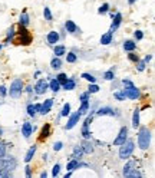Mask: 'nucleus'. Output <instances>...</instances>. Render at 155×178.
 Segmentation results:
<instances>
[{
    "label": "nucleus",
    "mask_w": 155,
    "mask_h": 178,
    "mask_svg": "<svg viewBox=\"0 0 155 178\" xmlns=\"http://www.w3.org/2000/svg\"><path fill=\"white\" fill-rule=\"evenodd\" d=\"M59 170H60V167H59V164H56L55 167H53V171H52V175H53V177H56V175L59 174Z\"/></svg>",
    "instance_id": "obj_42"
},
{
    "label": "nucleus",
    "mask_w": 155,
    "mask_h": 178,
    "mask_svg": "<svg viewBox=\"0 0 155 178\" xmlns=\"http://www.w3.org/2000/svg\"><path fill=\"white\" fill-rule=\"evenodd\" d=\"M66 59H68V62H75L76 60V55L75 53H68V58Z\"/></svg>",
    "instance_id": "obj_40"
},
{
    "label": "nucleus",
    "mask_w": 155,
    "mask_h": 178,
    "mask_svg": "<svg viewBox=\"0 0 155 178\" xmlns=\"http://www.w3.org/2000/svg\"><path fill=\"white\" fill-rule=\"evenodd\" d=\"M142 38H144V33L141 32V30H136L135 32V39H138V40H141Z\"/></svg>",
    "instance_id": "obj_47"
},
{
    "label": "nucleus",
    "mask_w": 155,
    "mask_h": 178,
    "mask_svg": "<svg viewBox=\"0 0 155 178\" xmlns=\"http://www.w3.org/2000/svg\"><path fill=\"white\" fill-rule=\"evenodd\" d=\"M98 115H101V116H102V115H115V111H114L112 108H108V106H106V108H101V109L98 111Z\"/></svg>",
    "instance_id": "obj_17"
},
{
    "label": "nucleus",
    "mask_w": 155,
    "mask_h": 178,
    "mask_svg": "<svg viewBox=\"0 0 155 178\" xmlns=\"http://www.w3.org/2000/svg\"><path fill=\"white\" fill-rule=\"evenodd\" d=\"M62 145H63L62 142H55V145H53V149H55V151H60V149H62Z\"/></svg>",
    "instance_id": "obj_45"
},
{
    "label": "nucleus",
    "mask_w": 155,
    "mask_h": 178,
    "mask_svg": "<svg viewBox=\"0 0 155 178\" xmlns=\"http://www.w3.org/2000/svg\"><path fill=\"white\" fill-rule=\"evenodd\" d=\"M5 154H6V145L5 144H0V158L5 157Z\"/></svg>",
    "instance_id": "obj_41"
},
{
    "label": "nucleus",
    "mask_w": 155,
    "mask_h": 178,
    "mask_svg": "<svg viewBox=\"0 0 155 178\" xmlns=\"http://www.w3.org/2000/svg\"><path fill=\"white\" fill-rule=\"evenodd\" d=\"M66 79H68V76H66L65 73H59V75H58V82H59V83H65Z\"/></svg>",
    "instance_id": "obj_36"
},
{
    "label": "nucleus",
    "mask_w": 155,
    "mask_h": 178,
    "mask_svg": "<svg viewBox=\"0 0 155 178\" xmlns=\"http://www.w3.org/2000/svg\"><path fill=\"white\" fill-rule=\"evenodd\" d=\"M90 121H92V116H89V118L85 121V124H84V128H82V135H84V138H90V132L89 129H88V126H89L90 124Z\"/></svg>",
    "instance_id": "obj_10"
},
{
    "label": "nucleus",
    "mask_w": 155,
    "mask_h": 178,
    "mask_svg": "<svg viewBox=\"0 0 155 178\" xmlns=\"http://www.w3.org/2000/svg\"><path fill=\"white\" fill-rule=\"evenodd\" d=\"M81 148H82V151L86 152V154H90V152L93 151V146L90 144L89 141H84L82 144H81Z\"/></svg>",
    "instance_id": "obj_14"
},
{
    "label": "nucleus",
    "mask_w": 155,
    "mask_h": 178,
    "mask_svg": "<svg viewBox=\"0 0 155 178\" xmlns=\"http://www.w3.org/2000/svg\"><path fill=\"white\" fill-rule=\"evenodd\" d=\"M88 109H89V102H88V101H84V102H82V106L79 108V113H81V115H85V113L88 112Z\"/></svg>",
    "instance_id": "obj_24"
},
{
    "label": "nucleus",
    "mask_w": 155,
    "mask_h": 178,
    "mask_svg": "<svg viewBox=\"0 0 155 178\" xmlns=\"http://www.w3.org/2000/svg\"><path fill=\"white\" fill-rule=\"evenodd\" d=\"M46 89H47V83H46L45 79L39 80L38 83H36V86H35V92L38 93V95H42V93H45Z\"/></svg>",
    "instance_id": "obj_7"
},
{
    "label": "nucleus",
    "mask_w": 155,
    "mask_h": 178,
    "mask_svg": "<svg viewBox=\"0 0 155 178\" xmlns=\"http://www.w3.org/2000/svg\"><path fill=\"white\" fill-rule=\"evenodd\" d=\"M46 175H47L46 172H42V174H40V177H42V178H46Z\"/></svg>",
    "instance_id": "obj_55"
},
{
    "label": "nucleus",
    "mask_w": 155,
    "mask_h": 178,
    "mask_svg": "<svg viewBox=\"0 0 155 178\" xmlns=\"http://www.w3.org/2000/svg\"><path fill=\"white\" fill-rule=\"evenodd\" d=\"M69 113H71V105L69 104H65L63 111H62V116H68Z\"/></svg>",
    "instance_id": "obj_31"
},
{
    "label": "nucleus",
    "mask_w": 155,
    "mask_h": 178,
    "mask_svg": "<svg viewBox=\"0 0 155 178\" xmlns=\"http://www.w3.org/2000/svg\"><path fill=\"white\" fill-rule=\"evenodd\" d=\"M135 47H136L135 42H132V40H126V42L123 43V49H125V50H134Z\"/></svg>",
    "instance_id": "obj_22"
},
{
    "label": "nucleus",
    "mask_w": 155,
    "mask_h": 178,
    "mask_svg": "<svg viewBox=\"0 0 155 178\" xmlns=\"http://www.w3.org/2000/svg\"><path fill=\"white\" fill-rule=\"evenodd\" d=\"M63 88L66 91H72L75 88V80L73 79H66V82L63 83Z\"/></svg>",
    "instance_id": "obj_23"
},
{
    "label": "nucleus",
    "mask_w": 155,
    "mask_h": 178,
    "mask_svg": "<svg viewBox=\"0 0 155 178\" xmlns=\"http://www.w3.org/2000/svg\"><path fill=\"white\" fill-rule=\"evenodd\" d=\"M50 135V125L46 124L43 128H42V132H40V137H39V141H43L45 138H47Z\"/></svg>",
    "instance_id": "obj_12"
},
{
    "label": "nucleus",
    "mask_w": 155,
    "mask_h": 178,
    "mask_svg": "<svg viewBox=\"0 0 155 178\" xmlns=\"http://www.w3.org/2000/svg\"><path fill=\"white\" fill-rule=\"evenodd\" d=\"M12 175V171H9L6 168H2L0 170V177H10Z\"/></svg>",
    "instance_id": "obj_33"
},
{
    "label": "nucleus",
    "mask_w": 155,
    "mask_h": 178,
    "mask_svg": "<svg viewBox=\"0 0 155 178\" xmlns=\"http://www.w3.org/2000/svg\"><path fill=\"white\" fill-rule=\"evenodd\" d=\"M82 154H84V151H82V148H79V146H75V149H73V159H78L82 157Z\"/></svg>",
    "instance_id": "obj_26"
},
{
    "label": "nucleus",
    "mask_w": 155,
    "mask_h": 178,
    "mask_svg": "<svg viewBox=\"0 0 155 178\" xmlns=\"http://www.w3.org/2000/svg\"><path fill=\"white\" fill-rule=\"evenodd\" d=\"M151 58H152V56H151V55H149V56H147V58H145V63H148L149 60H151Z\"/></svg>",
    "instance_id": "obj_53"
},
{
    "label": "nucleus",
    "mask_w": 155,
    "mask_h": 178,
    "mask_svg": "<svg viewBox=\"0 0 155 178\" xmlns=\"http://www.w3.org/2000/svg\"><path fill=\"white\" fill-rule=\"evenodd\" d=\"M22 89H23V82L20 79H14L10 85V96L12 98H19L20 93H22Z\"/></svg>",
    "instance_id": "obj_3"
},
{
    "label": "nucleus",
    "mask_w": 155,
    "mask_h": 178,
    "mask_svg": "<svg viewBox=\"0 0 155 178\" xmlns=\"http://www.w3.org/2000/svg\"><path fill=\"white\" fill-rule=\"evenodd\" d=\"M111 42H112V33L108 32L105 35H102V38H101V43L102 45H109Z\"/></svg>",
    "instance_id": "obj_15"
},
{
    "label": "nucleus",
    "mask_w": 155,
    "mask_h": 178,
    "mask_svg": "<svg viewBox=\"0 0 155 178\" xmlns=\"http://www.w3.org/2000/svg\"><path fill=\"white\" fill-rule=\"evenodd\" d=\"M126 177L138 178V177H141V174H139V172H138V171H134V172H129V174H128V175H126Z\"/></svg>",
    "instance_id": "obj_46"
},
{
    "label": "nucleus",
    "mask_w": 155,
    "mask_h": 178,
    "mask_svg": "<svg viewBox=\"0 0 155 178\" xmlns=\"http://www.w3.org/2000/svg\"><path fill=\"white\" fill-rule=\"evenodd\" d=\"M144 69H145V60H139V62H138V71H144Z\"/></svg>",
    "instance_id": "obj_43"
},
{
    "label": "nucleus",
    "mask_w": 155,
    "mask_h": 178,
    "mask_svg": "<svg viewBox=\"0 0 155 178\" xmlns=\"http://www.w3.org/2000/svg\"><path fill=\"white\" fill-rule=\"evenodd\" d=\"M81 101L84 102V101H88V93H82V96H81Z\"/></svg>",
    "instance_id": "obj_50"
},
{
    "label": "nucleus",
    "mask_w": 155,
    "mask_h": 178,
    "mask_svg": "<svg viewBox=\"0 0 155 178\" xmlns=\"http://www.w3.org/2000/svg\"><path fill=\"white\" fill-rule=\"evenodd\" d=\"M27 113H29L30 116H35V113H36V108H35V105L27 106Z\"/></svg>",
    "instance_id": "obj_37"
},
{
    "label": "nucleus",
    "mask_w": 155,
    "mask_h": 178,
    "mask_svg": "<svg viewBox=\"0 0 155 178\" xmlns=\"http://www.w3.org/2000/svg\"><path fill=\"white\" fill-rule=\"evenodd\" d=\"M134 167H135V162H134V161H132V162H128V164H126L125 167H123V175L126 177V175H128L129 172H131L132 170H134Z\"/></svg>",
    "instance_id": "obj_21"
},
{
    "label": "nucleus",
    "mask_w": 155,
    "mask_h": 178,
    "mask_svg": "<svg viewBox=\"0 0 155 178\" xmlns=\"http://www.w3.org/2000/svg\"><path fill=\"white\" fill-rule=\"evenodd\" d=\"M63 53H66L65 46H56L55 47V55H56V56H62Z\"/></svg>",
    "instance_id": "obj_30"
},
{
    "label": "nucleus",
    "mask_w": 155,
    "mask_h": 178,
    "mask_svg": "<svg viewBox=\"0 0 155 178\" xmlns=\"http://www.w3.org/2000/svg\"><path fill=\"white\" fill-rule=\"evenodd\" d=\"M129 59L135 60V62H136V60H138V56H135V55H132V53H131V55H129Z\"/></svg>",
    "instance_id": "obj_52"
},
{
    "label": "nucleus",
    "mask_w": 155,
    "mask_h": 178,
    "mask_svg": "<svg viewBox=\"0 0 155 178\" xmlns=\"http://www.w3.org/2000/svg\"><path fill=\"white\" fill-rule=\"evenodd\" d=\"M50 66L53 68V69H59V68L62 66V62L59 60V58H55V59L50 62Z\"/></svg>",
    "instance_id": "obj_28"
},
{
    "label": "nucleus",
    "mask_w": 155,
    "mask_h": 178,
    "mask_svg": "<svg viewBox=\"0 0 155 178\" xmlns=\"http://www.w3.org/2000/svg\"><path fill=\"white\" fill-rule=\"evenodd\" d=\"M0 49H2V47H0Z\"/></svg>",
    "instance_id": "obj_58"
},
{
    "label": "nucleus",
    "mask_w": 155,
    "mask_h": 178,
    "mask_svg": "<svg viewBox=\"0 0 155 178\" xmlns=\"http://www.w3.org/2000/svg\"><path fill=\"white\" fill-rule=\"evenodd\" d=\"M22 134L25 135V138H29L32 135V125L29 122H25L23 124V129H22Z\"/></svg>",
    "instance_id": "obj_13"
},
{
    "label": "nucleus",
    "mask_w": 155,
    "mask_h": 178,
    "mask_svg": "<svg viewBox=\"0 0 155 178\" xmlns=\"http://www.w3.org/2000/svg\"><path fill=\"white\" fill-rule=\"evenodd\" d=\"M26 175H27V177L32 175V172H30V167H26Z\"/></svg>",
    "instance_id": "obj_51"
},
{
    "label": "nucleus",
    "mask_w": 155,
    "mask_h": 178,
    "mask_svg": "<svg viewBox=\"0 0 155 178\" xmlns=\"http://www.w3.org/2000/svg\"><path fill=\"white\" fill-rule=\"evenodd\" d=\"M0 135H2V128H0Z\"/></svg>",
    "instance_id": "obj_57"
},
{
    "label": "nucleus",
    "mask_w": 155,
    "mask_h": 178,
    "mask_svg": "<svg viewBox=\"0 0 155 178\" xmlns=\"http://www.w3.org/2000/svg\"><path fill=\"white\" fill-rule=\"evenodd\" d=\"M98 91H99V86H98L95 82H93V83H90V85H89V92L90 93H95V92H98Z\"/></svg>",
    "instance_id": "obj_34"
},
{
    "label": "nucleus",
    "mask_w": 155,
    "mask_h": 178,
    "mask_svg": "<svg viewBox=\"0 0 155 178\" xmlns=\"http://www.w3.org/2000/svg\"><path fill=\"white\" fill-rule=\"evenodd\" d=\"M149 142H151V132L147 128H142L138 135V145L141 149H147L149 146Z\"/></svg>",
    "instance_id": "obj_1"
},
{
    "label": "nucleus",
    "mask_w": 155,
    "mask_h": 178,
    "mask_svg": "<svg viewBox=\"0 0 155 178\" xmlns=\"http://www.w3.org/2000/svg\"><path fill=\"white\" fill-rule=\"evenodd\" d=\"M122 82H123V85H125V86H128V88H131V86H134V83H132L131 80H125V79H123Z\"/></svg>",
    "instance_id": "obj_48"
},
{
    "label": "nucleus",
    "mask_w": 155,
    "mask_h": 178,
    "mask_svg": "<svg viewBox=\"0 0 155 178\" xmlns=\"http://www.w3.org/2000/svg\"><path fill=\"white\" fill-rule=\"evenodd\" d=\"M65 26H66V30H68V32H71V33H75V32H76V30H78L76 25H75V23H73L72 20H68Z\"/></svg>",
    "instance_id": "obj_19"
},
{
    "label": "nucleus",
    "mask_w": 155,
    "mask_h": 178,
    "mask_svg": "<svg viewBox=\"0 0 155 178\" xmlns=\"http://www.w3.org/2000/svg\"><path fill=\"white\" fill-rule=\"evenodd\" d=\"M58 40H59V33L58 32H50L49 35H47V42H49V43L53 45V43H56Z\"/></svg>",
    "instance_id": "obj_16"
},
{
    "label": "nucleus",
    "mask_w": 155,
    "mask_h": 178,
    "mask_svg": "<svg viewBox=\"0 0 155 178\" xmlns=\"http://www.w3.org/2000/svg\"><path fill=\"white\" fill-rule=\"evenodd\" d=\"M32 89H33V86H27V88H26V91H27V92H32Z\"/></svg>",
    "instance_id": "obj_54"
},
{
    "label": "nucleus",
    "mask_w": 155,
    "mask_h": 178,
    "mask_svg": "<svg viewBox=\"0 0 155 178\" xmlns=\"http://www.w3.org/2000/svg\"><path fill=\"white\" fill-rule=\"evenodd\" d=\"M132 126L136 128V126H139V111H135L134 112V119H132Z\"/></svg>",
    "instance_id": "obj_27"
},
{
    "label": "nucleus",
    "mask_w": 155,
    "mask_h": 178,
    "mask_svg": "<svg viewBox=\"0 0 155 178\" xmlns=\"http://www.w3.org/2000/svg\"><path fill=\"white\" fill-rule=\"evenodd\" d=\"M81 116H82V115H81L79 112L73 113V115L71 116V119H69V122L66 124V129H72V128H73V126H75V125L78 124V122H79V119H81Z\"/></svg>",
    "instance_id": "obj_8"
},
{
    "label": "nucleus",
    "mask_w": 155,
    "mask_h": 178,
    "mask_svg": "<svg viewBox=\"0 0 155 178\" xmlns=\"http://www.w3.org/2000/svg\"><path fill=\"white\" fill-rule=\"evenodd\" d=\"M20 25H23V26L29 25V16L26 13H22V16H20Z\"/></svg>",
    "instance_id": "obj_29"
},
{
    "label": "nucleus",
    "mask_w": 155,
    "mask_h": 178,
    "mask_svg": "<svg viewBox=\"0 0 155 178\" xmlns=\"http://www.w3.org/2000/svg\"><path fill=\"white\" fill-rule=\"evenodd\" d=\"M52 105H53V101H52V99H46L45 104H43V105H40V113H42V115L47 113L49 111H50Z\"/></svg>",
    "instance_id": "obj_9"
},
{
    "label": "nucleus",
    "mask_w": 155,
    "mask_h": 178,
    "mask_svg": "<svg viewBox=\"0 0 155 178\" xmlns=\"http://www.w3.org/2000/svg\"><path fill=\"white\" fill-rule=\"evenodd\" d=\"M115 98L118 99V101H123V99H125V95H123L122 92H115Z\"/></svg>",
    "instance_id": "obj_44"
},
{
    "label": "nucleus",
    "mask_w": 155,
    "mask_h": 178,
    "mask_svg": "<svg viewBox=\"0 0 155 178\" xmlns=\"http://www.w3.org/2000/svg\"><path fill=\"white\" fill-rule=\"evenodd\" d=\"M122 93L125 95V98H129V99H138L139 98V91L136 89L135 86H131V88L123 89Z\"/></svg>",
    "instance_id": "obj_5"
},
{
    "label": "nucleus",
    "mask_w": 155,
    "mask_h": 178,
    "mask_svg": "<svg viewBox=\"0 0 155 178\" xmlns=\"http://www.w3.org/2000/svg\"><path fill=\"white\" fill-rule=\"evenodd\" d=\"M82 78H85L86 80H89L90 83H93V82H95V78H93L92 75H89V73H84V75H82Z\"/></svg>",
    "instance_id": "obj_39"
},
{
    "label": "nucleus",
    "mask_w": 155,
    "mask_h": 178,
    "mask_svg": "<svg viewBox=\"0 0 155 178\" xmlns=\"http://www.w3.org/2000/svg\"><path fill=\"white\" fill-rule=\"evenodd\" d=\"M126 135H128V129H126V126H123V128H121V131H119V135L114 141V145H122L123 142L126 141Z\"/></svg>",
    "instance_id": "obj_6"
},
{
    "label": "nucleus",
    "mask_w": 155,
    "mask_h": 178,
    "mask_svg": "<svg viewBox=\"0 0 155 178\" xmlns=\"http://www.w3.org/2000/svg\"><path fill=\"white\" fill-rule=\"evenodd\" d=\"M35 152H36V146H35V145H33V146H30V149L27 151V154H26V157H25V161H26V162L32 161L33 155H35Z\"/></svg>",
    "instance_id": "obj_20"
},
{
    "label": "nucleus",
    "mask_w": 155,
    "mask_h": 178,
    "mask_svg": "<svg viewBox=\"0 0 155 178\" xmlns=\"http://www.w3.org/2000/svg\"><path fill=\"white\" fill-rule=\"evenodd\" d=\"M134 148H135V145H134L132 141H125L121 145V149H119V158L128 159L132 155V152H134Z\"/></svg>",
    "instance_id": "obj_2"
},
{
    "label": "nucleus",
    "mask_w": 155,
    "mask_h": 178,
    "mask_svg": "<svg viewBox=\"0 0 155 178\" xmlns=\"http://www.w3.org/2000/svg\"><path fill=\"white\" fill-rule=\"evenodd\" d=\"M121 20H122V14H121V13H116L115 14V19H114V22H112V26H111V33H114L116 29H118L119 23H121Z\"/></svg>",
    "instance_id": "obj_11"
},
{
    "label": "nucleus",
    "mask_w": 155,
    "mask_h": 178,
    "mask_svg": "<svg viewBox=\"0 0 155 178\" xmlns=\"http://www.w3.org/2000/svg\"><path fill=\"white\" fill-rule=\"evenodd\" d=\"M6 88H5V86H0V95H2V96H5V95H6Z\"/></svg>",
    "instance_id": "obj_49"
},
{
    "label": "nucleus",
    "mask_w": 155,
    "mask_h": 178,
    "mask_svg": "<svg viewBox=\"0 0 155 178\" xmlns=\"http://www.w3.org/2000/svg\"><path fill=\"white\" fill-rule=\"evenodd\" d=\"M128 2H129V5H132V3H134L135 0H128Z\"/></svg>",
    "instance_id": "obj_56"
},
{
    "label": "nucleus",
    "mask_w": 155,
    "mask_h": 178,
    "mask_svg": "<svg viewBox=\"0 0 155 178\" xmlns=\"http://www.w3.org/2000/svg\"><path fill=\"white\" fill-rule=\"evenodd\" d=\"M103 78H105L106 80H112L114 78H115V76H114V72H112V71H108V72H105Z\"/></svg>",
    "instance_id": "obj_35"
},
{
    "label": "nucleus",
    "mask_w": 155,
    "mask_h": 178,
    "mask_svg": "<svg viewBox=\"0 0 155 178\" xmlns=\"http://www.w3.org/2000/svg\"><path fill=\"white\" fill-rule=\"evenodd\" d=\"M59 88H60V83L58 82V79H52L50 80V89L53 92H58Z\"/></svg>",
    "instance_id": "obj_25"
},
{
    "label": "nucleus",
    "mask_w": 155,
    "mask_h": 178,
    "mask_svg": "<svg viewBox=\"0 0 155 178\" xmlns=\"http://www.w3.org/2000/svg\"><path fill=\"white\" fill-rule=\"evenodd\" d=\"M108 9H109V5H108V3H105V5H102V6L99 7V10H98V12H99V13H106V12H108Z\"/></svg>",
    "instance_id": "obj_38"
},
{
    "label": "nucleus",
    "mask_w": 155,
    "mask_h": 178,
    "mask_svg": "<svg viewBox=\"0 0 155 178\" xmlns=\"http://www.w3.org/2000/svg\"><path fill=\"white\" fill-rule=\"evenodd\" d=\"M16 167V159L13 158H0V170L2 168H6V170H9V171H12L13 168Z\"/></svg>",
    "instance_id": "obj_4"
},
{
    "label": "nucleus",
    "mask_w": 155,
    "mask_h": 178,
    "mask_svg": "<svg viewBox=\"0 0 155 178\" xmlns=\"http://www.w3.org/2000/svg\"><path fill=\"white\" fill-rule=\"evenodd\" d=\"M43 16H45L46 20H52V13H50V10H49V7L43 9Z\"/></svg>",
    "instance_id": "obj_32"
},
{
    "label": "nucleus",
    "mask_w": 155,
    "mask_h": 178,
    "mask_svg": "<svg viewBox=\"0 0 155 178\" xmlns=\"http://www.w3.org/2000/svg\"><path fill=\"white\" fill-rule=\"evenodd\" d=\"M79 167H82V164H79L78 159H72L71 162L68 164V171H73V170H76Z\"/></svg>",
    "instance_id": "obj_18"
}]
</instances>
